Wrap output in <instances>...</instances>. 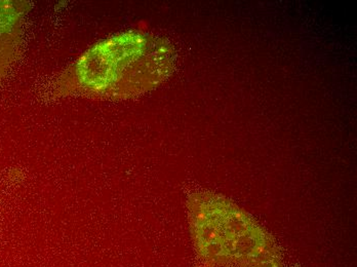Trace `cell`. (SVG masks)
I'll return each mask as SVG.
<instances>
[{
    "mask_svg": "<svg viewBox=\"0 0 357 267\" xmlns=\"http://www.w3.org/2000/svg\"><path fill=\"white\" fill-rule=\"evenodd\" d=\"M173 69V49L154 36L119 34L93 45L74 65L71 82L88 95L125 98L158 86Z\"/></svg>",
    "mask_w": 357,
    "mask_h": 267,
    "instance_id": "6da1fadb",
    "label": "cell"
},
{
    "mask_svg": "<svg viewBox=\"0 0 357 267\" xmlns=\"http://www.w3.org/2000/svg\"><path fill=\"white\" fill-rule=\"evenodd\" d=\"M28 10V2L0 0V78L18 58Z\"/></svg>",
    "mask_w": 357,
    "mask_h": 267,
    "instance_id": "7a4b0ae2",
    "label": "cell"
}]
</instances>
